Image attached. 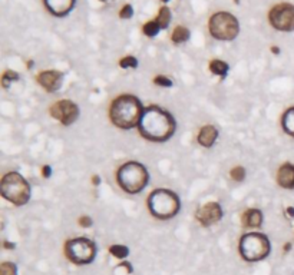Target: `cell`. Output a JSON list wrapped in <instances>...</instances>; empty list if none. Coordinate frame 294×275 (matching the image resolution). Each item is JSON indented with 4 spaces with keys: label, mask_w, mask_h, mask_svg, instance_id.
<instances>
[{
    "label": "cell",
    "mask_w": 294,
    "mask_h": 275,
    "mask_svg": "<svg viewBox=\"0 0 294 275\" xmlns=\"http://www.w3.org/2000/svg\"><path fill=\"white\" fill-rule=\"evenodd\" d=\"M177 129L174 116L162 109L161 106L151 105L144 109L142 118L139 121L138 130L142 138L151 142H166L169 141Z\"/></svg>",
    "instance_id": "obj_1"
},
{
    "label": "cell",
    "mask_w": 294,
    "mask_h": 275,
    "mask_svg": "<svg viewBox=\"0 0 294 275\" xmlns=\"http://www.w3.org/2000/svg\"><path fill=\"white\" fill-rule=\"evenodd\" d=\"M144 106L141 100L134 95L118 96L109 109V118L115 126L121 129H132L139 125V121L144 113Z\"/></svg>",
    "instance_id": "obj_2"
},
{
    "label": "cell",
    "mask_w": 294,
    "mask_h": 275,
    "mask_svg": "<svg viewBox=\"0 0 294 275\" xmlns=\"http://www.w3.org/2000/svg\"><path fill=\"white\" fill-rule=\"evenodd\" d=\"M147 202L151 215L157 220H171L181 209L180 197L174 191L165 188L154 189L149 194Z\"/></svg>",
    "instance_id": "obj_3"
},
{
    "label": "cell",
    "mask_w": 294,
    "mask_h": 275,
    "mask_svg": "<svg viewBox=\"0 0 294 275\" xmlns=\"http://www.w3.org/2000/svg\"><path fill=\"white\" fill-rule=\"evenodd\" d=\"M116 182L122 191H125L129 195H135L147 188L149 182V174L142 164L129 161L119 166V169L116 171Z\"/></svg>",
    "instance_id": "obj_4"
},
{
    "label": "cell",
    "mask_w": 294,
    "mask_h": 275,
    "mask_svg": "<svg viewBox=\"0 0 294 275\" xmlns=\"http://www.w3.org/2000/svg\"><path fill=\"white\" fill-rule=\"evenodd\" d=\"M1 197L10 203L22 206L26 205L30 200V185L19 174V172H7L0 183Z\"/></svg>",
    "instance_id": "obj_5"
},
{
    "label": "cell",
    "mask_w": 294,
    "mask_h": 275,
    "mask_svg": "<svg viewBox=\"0 0 294 275\" xmlns=\"http://www.w3.org/2000/svg\"><path fill=\"white\" fill-rule=\"evenodd\" d=\"M239 251L241 258L247 262H258L270 255L271 244L267 235L260 232L244 234L239 244Z\"/></svg>",
    "instance_id": "obj_6"
},
{
    "label": "cell",
    "mask_w": 294,
    "mask_h": 275,
    "mask_svg": "<svg viewBox=\"0 0 294 275\" xmlns=\"http://www.w3.org/2000/svg\"><path fill=\"white\" fill-rule=\"evenodd\" d=\"M208 30L214 39L230 42L239 36L240 23L234 15L228 12H217L208 22Z\"/></svg>",
    "instance_id": "obj_7"
},
{
    "label": "cell",
    "mask_w": 294,
    "mask_h": 275,
    "mask_svg": "<svg viewBox=\"0 0 294 275\" xmlns=\"http://www.w3.org/2000/svg\"><path fill=\"white\" fill-rule=\"evenodd\" d=\"M65 254L76 265H88L96 257V245L92 239L85 237L72 238L65 245Z\"/></svg>",
    "instance_id": "obj_8"
},
{
    "label": "cell",
    "mask_w": 294,
    "mask_h": 275,
    "mask_svg": "<svg viewBox=\"0 0 294 275\" xmlns=\"http://www.w3.org/2000/svg\"><path fill=\"white\" fill-rule=\"evenodd\" d=\"M270 25L280 32L294 30V6L290 3H280L268 13Z\"/></svg>",
    "instance_id": "obj_9"
},
{
    "label": "cell",
    "mask_w": 294,
    "mask_h": 275,
    "mask_svg": "<svg viewBox=\"0 0 294 275\" xmlns=\"http://www.w3.org/2000/svg\"><path fill=\"white\" fill-rule=\"evenodd\" d=\"M79 113H80L79 106L69 99H60L51 106L52 118L59 121L63 126H69L75 124L79 118Z\"/></svg>",
    "instance_id": "obj_10"
},
{
    "label": "cell",
    "mask_w": 294,
    "mask_h": 275,
    "mask_svg": "<svg viewBox=\"0 0 294 275\" xmlns=\"http://www.w3.org/2000/svg\"><path fill=\"white\" fill-rule=\"evenodd\" d=\"M195 218L202 226H211L222 218V208L218 202H207L198 208Z\"/></svg>",
    "instance_id": "obj_11"
},
{
    "label": "cell",
    "mask_w": 294,
    "mask_h": 275,
    "mask_svg": "<svg viewBox=\"0 0 294 275\" xmlns=\"http://www.w3.org/2000/svg\"><path fill=\"white\" fill-rule=\"evenodd\" d=\"M63 82V74L57 71H43L37 75V83L49 93L56 92Z\"/></svg>",
    "instance_id": "obj_12"
},
{
    "label": "cell",
    "mask_w": 294,
    "mask_h": 275,
    "mask_svg": "<svg viewBox=\"0 0 294 275\" xmlns=\"http://www.w3.org/2000/svg\"><path fill=\"white\" fill-rule=\"evenodd\" d=\"M43 3L51 15L56 18H63L72 12L76 0H43Z\"/></svg>",
    "instance_id": "obj_13"
},
{
    "label": "cell",
    "mask_w": 294,
    "mask_h": 275,
    "mask_svg": "<svg viewBox=\"0 0 294 275\" xmlns=\"http://www.w3.org/2000/svg\"><path fill=\"white\" fill-rule=\"evenodd\" d=\"M277 183L284 189H294V165L287 162L277 171Z\"/></svg>",
    "instance_id": "obj_14"
},
{
    "label": "cell",
    "mask_w": 294,
    "mask_h": 275,
    "mask_svg": "<svg viewBox=\"0 0 294 275\" xmlns=\"http://www.w3.org/2000/svg\"><path fill=\"white\" fill-rule=\"evenodd\" d=\"M218 139V129L214 125H205L200 129L198 136H197V142L202 148H211Z\"/></svg>",
    "instance_id": "obj_15"
},
{
    "label": "cell",
    "mask_w": 294,
    "mask_h": 275,
    "mask_svg": "<svg viewBox=\"0 0 294 275\" xmlns=\"http://www.w3.org/2000/svg\"><path fill=\"white\" fill-rule=\"evenodd\" d=\"M241 222H242L244 228H261V225L264 222V215L257 208H251L242 214Z\"/></svg>",
    "instance_id": "obj_16"
},
{
    "label": "cell",
    "mask_w": 294,
    "mask_h": 275,
    "mask_svg": "<svg viewBox=\"0 0 294 275\" xmlns=\"http://www.w3.org/2000/svg\"><path fill=\"white\" fill-rule=\"evenodd\" d=\"M281 126L287 135L294 138V106L289 108L284 112V115L281 118Z\"/></svg>",
    "instance_id": "obj_17"
},
{
    "label": "cell",
    "mask_w": 294,
    "mask_h": 275,
    "mask_svg": "<svg viewBox=\"0 0 294 275\" xmlns=\"http://www.w3.org/2000/svg\"><path fill=\"white\" fill-rule=\"evenodd\" d=\"M210 71L211 74L215 75V76H220V77H225L228 71H230V66L220 59H214L210 62Z\"/></svg>",
    "instance_id": "obj_18"
},
{
    "label": "cell",
    "mask_w": 294,
    "mask_h": 275,
    "mask_svg": "<svg viewBox=\"0 0 294 275\" xmlns=\"http://www.w3.org/2000/svg\"><path fill=\"white\" fill-rule=\"evenodd\" d=\"M189 39V30L184 27V26H177L171 35V40L175 43V45H181L185 43L187 40Z\"/></svg>",
    "instance_id": "obj_19"
},
{
    "label": "cell",
    "mask_w": 294,
    "mask_h": 275,
    "mask_svg": "<svg viewBox=\"0 0 294 275\" xmlns=\"http://www.w3.org/2000/svg\"><path fill=\"white\" fill-rule=\"evenodd\" d=\"M155 20L158 22L161 29H166L169 26V22H171V10H169V7H166V6L161 7L160 12H158V18Z\"/></svg>",
    "instance_id": "obj_20"
},
{
    "label": "cell",
    "mask_w": 294,
    "mask_h": 275,
    "mask_svg": "<svg viewBox=\"0 0 294 275\" xmlns=\"http://www.w3.org/2000/svg\"><path fill=\"white\" fill-rule=\"evenodd\" d=\"M160 30H161V27H160V25H158L157 20H149V22H147V23L144 25V27H142L144 35L148 37H155L160 33Z\"/></svg>",
    "instance_id": "obj_21"
},
{
    "label": "cell",
    "mask_w": 294,
    "mask_h": 275,
    "mask_svg": "<svg viewBox=\"0 0 294 275\" xmlns=\"http://www.w3.org/2000/svg\"><path fill=\"white\" fill-rule=\"evenodd\" d=\"M109 252L115 258L124 259V258L128 257L129 250H128V247H125V245H110Z\"/></svg>",
    "instance_id": "obj_22"
},
{
    "label": "cell",
    "mask_w": 294,
    "mask_h": 275,
    "mask_svg": "<svg viewBox=\"0 0 294 275\" xmlns=\"http://www.w3.org/2000/svg\"><path fill=\"white\" fill-rule=\"evenodd\" d=\"M18 79V72H15V71H6V72L3 74V77H1V85H3L4 89H7V88L10 86V83H12V82H16Z\"/></svg>",
    "instance_id": "obj_23"
},
{
    "label": "cell",
    "mask_w": 294,
    "mask_h": 275,
    "mask_svg": "<svg viewBox=\"0 0 294 275\" xmlns=\"http://www.w3.org/2000/svg\"><path fill=\"white\" fill-rule=\"evenodd\" d=\"M119 66L122 68V69H135L136 66H138V60H136V57H134V56H125V57H122L121 60H119Z\"/></svg>",
    "instance_id": "obj_24"
},
{
    "label": "cell",
    "mask_w": 294,
    "mask_h": 275,
    "mask_svg": "<svg viewBox=\"0 0 294 275\" xmlns=\"http://www.w3.org/2000/svg\"><path fill=\"white\" fill-rule=\"evenodd\" d=\"M0 275H18V268L13 262H3L0 265Z\"/></svg>",
    "instance_id": "obj_25"
},
{
    "label": "cell",
    "mask_w": 294,
    "mask_h": 275,
    "mask_svg": "<svg viewBox=\"0 0 294 275\" xmlns=\"http://www.w3.org/2000/svg\"><path fill=\"white\" fill-rule=\"evenodd\" d=\"M230 176H231L234 181L241 182V181H244V178H245V169H244L242 166H236V168L231 169Z\"/></svg>",
    "instance_id": "obj_26"
},
{
    "label": "cell",
    "mask_w": 294,
    "mask_h": 275,
    "mask_svg": "<svg viewBox=\"0 0 294 275\" xmlns=\"http://www.w3.org/2000/svg\"><path fill=\"white\" fill-rule=\"evenodd\" d=\"M154 83L158 85V86H162V88H171L172 86V80L169 77H166L164 75H158L154 77Z\"/></svg>",
    "instance_id": "obj_27"
},
{
    "label": "cell",
    "mask_w": 294,
    "mask_h": 275,
    "mask_svg": "<svg viewBox=\"0 0 294 275\" xmlns=\"http://www.w3.org/2000/svg\"><path fill=\"white\" fill-rule=\"evenodd\" d=\"M132 15H134V9H132L131 4H125V6L121 9V12H119V18L121 19H131L132 18Z\"/></svg>",
    "instance_id": "obj_28"
},
{
    "label": "cell",
    "mask_w": 294,
    "mask_h": 275,
    "mask_svg": "<svg viewBox=\"0 0 294 275\" xmlns=\"http://www.w3.org/2000/svg\"><path fill=\"white\" fill-rule=\"evenodd\" d=\"M79 225L83 226V228H89V226H92V218H89L88 215L80 217V218H79Z\"/></svg>",
    "instance_id": "obj_29"
},
{
    "label": "cell",
    "mask_w": 294,
    "mask_h": 275,
    "mask_svg": "<svg viewBox=\"0 0 294 275\" xmlns=\"http://www.w3.org/2000/svg\"><path fill=\"white\" fill-rule=\"evenodd\" d=\"M42 169H43V176L49 178L51 176V166H43Z\"/></svg>",
    "instance_id": "obj_30"
},
{
    "label": "cell",
    "mask_w": 294,
    "mask_h": 275,
    "mask_svg": "<svg viewBox=\"0 0 294 275\" xmlns=\"http://www.w3.org/2000/svg\"><path fill=\"white\" fill-rule=\"evenodd\" d=\"M93 183H95V185H99V176H93Z\"/></svg>",
    "instance_id": "obj_31"
},
{
    "label": "cell",
    "mask_w": 294,
    "mask_h": 275,
    "mask_svg": "<svg viewBox=\"0 0 294 275\" xmlns=\"http://www.w3.org/2000/svg\"><path fill=\"white\" fill-rule=\"evenodd\" d=\"M289 211V214H290V217H294V208H289L287 209Z\"/></svg>",
    "instance_id": "obj_32"
},
{
    "label": "cell",
    "mask_w": 294,
    "mask_h": 275,
    "mask_svg": "<svg viewBox=\"0 0 294 275\" xmlns=\"http://www.w3.org/2000/svg\"><path fill=\"white\" fill-rule=\"evenodd\" d=\"M161 1H164V3H168V1H169V0H161Z\"/></svg>",
    "instance_id": "obj_33"
},
{
    "label": "cell",
    "mask_w": 294,
    "mask_h": 275,
    "mask_svg": "<svg viewBox=\"0 0 294 275\" xmlns=\"http://www.w3.org/2000/svg\"><path fill=\"white\" fill-rule=\"evenodd\" d=\"M99 1H108V0H99Z\"/></svg>",
    "instance_id": "obj_34"
}]
</instances>
